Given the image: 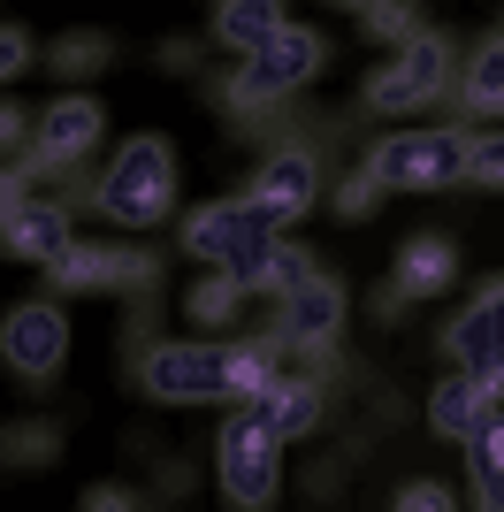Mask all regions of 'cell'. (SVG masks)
<instances>
[{"label": "cell", "mask_w": 504, "mask_h": 512, "mask_svg": "<svg viewBox=\"0 0 504 512\" xmlns=\"http://www.w3.org/2000/svg\"><path fill=\"white\" fill-rule=\"evenodd\" d=\"M321 69H329V39L306 31V23H283L268 46H252L245 62H237V77L222 85V107L252 130V123H268L275 100H291L298 85H314Z\"/></svg>", "instance_id": "1"}, {"label": "cell", "mask_w": 504, "mask_h": 512, "mask_svg": "<svg viewBox=\"0 0 504 512\" xmlns=\"http://www.w3.org/2000/svg\"><path fill=\"white\" fill-rule=\"evenodd\" d=\"M92 207H100V222H115V230H153V222H168V207H176V146H168L161 130H138V138L107 161V176L92 184Z\"/></svg>", "instance_id": "2"}, {"label": "cell", "mask_w": 504, "mask_h": 512, "mask_svg": "<svg viewBox=\"0 0 504 512\" xmlns=\"http://www.w3.org/2000/svg\"><path fill=\"white\" fill-rule=\"evenodd\" d=\"M275 237H283V222H275L252 192H237V199H214V207H191L184 230H176V245H184L191 260H207V268H230V276L252 291V276H260V260H268Z\"/></svg>", "instance_id": "3"}, {"label": "cell", "mask_w": 504, "mask_h": 512, "mask_svg": "<svg viewBox=\"0 0 504 512\" xmlns=\"http://www.w3.org/2000/svg\"><path fill=\"white\" fill-rule=\"evenodd\" d=\"M138 390L153 406H214L237 398V344L214 337H161L138 352Z\"/></svg>", "instance_id": "4"}, {"label": "cell", "mask_w": 504, "mask_h": 512, "mask_svg": "<svg viewBox=\"0 0 504 512\" xmlns=\"http://www.w3.org/2000/svg\"><path fill=\"white\" fill-rule=\"evenodd\" d=\"M466 153H474V130L459 123L390 130V138H375L367 169L382 176V192H451V184H466Z\"/></svg>", "instance_id": "5"}, {"label": "cell", "mask_w": 504, "mask_h": 512, "mask_svg": "<svg viewBox=\"0 0 504 512\" xmlns=\"http://www.w3.org/2000/svg\"><path fill=\"white\" fill-rule=\"evenodd\" d=\"M214 474H222L230 505H275V490H283V436L245 398H237L230 421L214 428Z\"/></svg>", "instance_id": "6"}, {"label": "cell", "mask_w": 504, "mask_h": 512, "mask_svg": "<svg viewBox=\"0 0 504 512\" xmlns=\"http://www.w3.org/2000/svg\"><path fill=\"white\" fill-rule=\"evenodd\" d=\"M451 92V39L443 31H413L405 46H390V69L367 77V107L375 115H413V107Z\"/></svg>", "instance_id": "7"}, {"label": "cell", "mask_w": 504, "mask_h": 512, "mask_svg": "<svg viewBox=\"0 0 504 512\" xmlns=\"http://www.w3.org/2000/svg\"><path fill=\"white\" fill-rule=\"evenodd\" d=\"M443 360L466 367L489 398H504V276H489L443 329Z\"/></svg>", "instance_id": "8"}, {"label": "cell", "mask_w": 504, "mask_h": 512, "mask_svg": "<svg viewBox=\"0 0 504 512\" xmlns=\"http://www.w3.org/2000/svg\"><path fill=\"white\" fill-rule=\"evenodd\" d=\"M107 130V107L92 100V92H69L54 107H39V123H31V138H39V153H31V176H77V161L92 146H100Z\"/></svg>", "instance_id": "9"}, {"label": "cell", "mask_w": 504, "mask_h": 512, "mask_svg": "<svg viewBox=\"0 0 504 512\" xmlns=\"http://www.w3.org/2000/svg\"><path fill=\"white\" fill-rule=\"evenodd\" d=\"M54 291H153V253L138 245H92V237H69L62 253L46 260Z\"/></svg>", "instance_id": "10"}, {"label": "cell", "mask_w": 504, "mask_h": 512, "mask_svg": "<svg viewBox=\"0 0 504 512\" xmlns=\"http://www.w3.org/2000/svg\"><path fill=\"white\" fill-rule=\"evenodd\" d=\"M0 360L16 367V375H31V383H46V375L69 360V314L54 299L16 306V314L0 321Z\"/></svg>", "instance_id": "11"}, {"label": "cell", "mask_w": 504, "mask_h": 512, "mask_svg": "<svg viewBox=\"0 0 504 512\" xmlns=\"http://www.w3.org/2000/svg\"><path fill=\"white\" fill-rule=\"evenodd\" d=\"M451 276H459V253H451V237L413 230V237L398 245V268H390V283H382L375 314H382V321H398L413 299H436V291H443Z\"/></svg>", "instance_id": "12"}, {"label": "cell", "mask_w": 504, "mask_h": 512, "mask_svg": "<svg viewBox=\"0 0 504 512\" xmlns=\"http://www.w3.org/2000/svg\"><path fill=\"white\" fill-rule=\"evenodd\" d=\"M321 184H329V176H321V153H314V146H298V138H291V146H275L268 161L252 169V184H245V192L260 199V207H268L275 222H283V230H291L298 214H306V207L321 199Z\"/></svg>", "instance_id": "13"}, {"label": "cell", "mask_w": 504, "mask_h": 512, "mask_svg": "<svg viewBox=\"0 0 504 512\" xmlns=\"http://www.w3.org/2000/svg\"><path fill=\"white\" fill-rule=\"evenodd\" d=\"M336 329H344V283L314 268L298 291L275 299V329L268 337L283 344V352H306V344H336Z\"/></svg>", "instance_id": "14"}, {"label": "cell", "mask_w": 504, "mask_h": 512, "mask_svg": "<svg viewBox=\"0 0 504 512\" xmlns=\"http://www.w3.org/2000/svg\"><path fill=\"white\" fill-rule=\"evenodd\" d=\"M245 406L260 413L283 444H298V436H314V428H321V375H306V367H298V375H283V367H275L268 383L245 398Z\"/></svg>", "instance_id": "15"}, {"label": "cell", "mask_w": 504, "mask_h": 512, "mask_svg": "<svg viewBox=\"0 0 504 512\" xmlns=\"http://www.w3.org/2000/svg\"><path fill=\"white\" fill-rule=\"evenodd\" d=\"M69 237H77V222H69V207H54V199H23V207L0 222V245L16 260H39V268L62 253Z\"/></svg>", "instance_id": "16"}, {"label": "cell", "mask_w": 504, "mask_h": 512, "mask_svg": "<svg viewBox=\"0 0 504 512\" xmlns=\"http://www.w3.org/2000/svg\"><path fill=\"white\" fill-rule=\"evenodd\" d=\"M489 406H497V398H489L466 367H451V375H436V390H428V428H436V436H451V444H466V436L482 428Z\"/></svg>", "instance_id": "17"}, {"label": "cell", "mask_w": 504, "mask_h": 512, "mask_svg": "<svg viewBox=\"0 0 504 512\" xmlns=\"http://www.w3.org/2000/svg\"><path fill=\"white\" fill-rule=\"evenodd\" d=\"M283 23H291L283 0H222V8H214V39L230 46V54H252V46H268Z\"/></svg>", "instance_id": "18"}, {"label": "cell", "mask_w": 504, "mask_h": 512, "mask_svg": "<svg viewBox=\"0 0 504 512\" xmlns=\"http://www.w3.org/2000/svg\"><path fill=\"white\" fill-rule=\"evenodd\" d=\"M245 299H252L245 283H237L230 268H214V276H199L184 291V314H191V329H230V321L245 314Z\"/></svg>", "instance_id": "19"}, {"label": "cell", "mask_w": 504, "mask_h": 512, "mask_svg": "<svg viewBox=\"0 0 504 512\" xmlns=\"http://www.w3.org/2000/svg\"><path fill=\"white\" fill-rule=\"evenodd\" d=\"M39 62L54 69L62 85H77V77H100V69L115 62V39H107V31H62V39L46 46Z\"/></svg>", "instance_id": "20"}, {"label": "cell", "mask_w": 504, "mask_h": 512, "mask_svg": "<svg viewBox=\"0 0 504 512\" xmlns=\"http://www.w3.org/2000/svg\"><path fill=\"white\" fill-rule=\"evenodd\" d=\"M466 115H504V39H489L474 62H466V85H459Z\"/></svg>", "instance_id": "21"}, {"label": "cell", "mask_w": 504, "mask_h": 512, "mask_svg": "<svg viewBox=\"0 0 504 512\" xmlns=\"http://www.w3.org/2000/svg\"><path fill=\"white\" fill-rule=\"evenodd\" d=\"M306 276H314V260L298 253L291 237H275V245H268V260H260V276H252V291H260V299H283V291H298Z\"/></svg>", "instance_id": "22"}, {"label": "cell", "mask_w": 504, "mask_h": 512, "mask_svg": "<svg viewBox=\"0 0 504 512\" xmlns=\"http://www.w3.org/2000/svg\"><path fill=\"white\" fill-rule=\"evenodd\" d=\"M359 31H367L375 46H405L413 31H428V23H420V8H413V0H375V8L359 16Z\"/></svg>", "instance_id": "23"}, {"label": "cell", "mask_w": 504, "mask_h": 512, "mask_svg": "<svg viewBox=\"0 0 504 512\" xmlns=\"http://www.w3.org/2000/svg\"><path fill=\"white\" fill-rule=\"evenodd\" d=\"M54 451H62V428L54 421H31V428H16V436H0V459H8V467H46Z\"/></svg>", "instance_id": "24"}, {"label": "cell", "mask_w": 504, "mask_h": 512, "mask_svg": "<svg viewBox=\"0 0 504 512\" xmlns=\"http://www.w3.org/2000/svg\"><path fill=\"white\" fill-rule=\"evenodd\" d=\"M375 207H382V176L367 169V161H359V169L344 176V184H336V214H344V222H367Z\"/></svg>", "instance_id": "25"}, {"label": "cell", "mask_w": 504, "mask_h": 512, "mask_svg": "<svg viewBox=\"0 0 504 512\" xmlns=\"http://www.w3.org/2000/svg\"><path fill=\"white\" fill-rule=\"evenodd\" d=\"M466 184H489V192H504V130H474V153H466Z\"/></svg>", "instance_id": "26"}, {"label": "cell", "mask_w": 504, "mask_h": 512, "mask_svg": "<svg viewBox=\"0 0 504 512\" xmlns=\"http://www.w3.org/2000/svg\"><path fill=\"white\" fill-rule=\"evenodd\" d=\"M31 62H39L31 31H23V23H0V85H16V77H23Z\"/></svg>", "instance_id": "27"}, {"label": "cell", "mask_w": 504, "mask_h": 512, "mask_svg": "<svg viewBox=\"0 0 504 512\" xmlns=\"http://www.w3.org/2000/svg\"><path fill=\"white\" fill-rule=\"evenodd\" d=\"M31 123H39V115H31V107H16L8 92H0V153H16L23 138H31Z\"/></svg>", "instance_id": "28"}, {"label": "cell", "mask_w": 504, "mask_h": 512, "mask_svg": "<svg viewBox=\"0 0 504 512\" xmlns=\"http://www.w3.org/2000/svg\"><path fill=\"white\" fill-rule=\"evenodd\" d=\"M398 512H451V490H443V482H405Z\"/></svg>", "instance_id": "29"}, {"label": "cell", "mask_w": 504, "mask_h": 512, "mask_svg": "<svg viewBox=\"0 0 504 512\" xmlns=\"http://www.w3.org/2000/svg\"><path fill=\"white\" fill-rule=\"evenodd\" d=\"M23 199H31V169H16V161H8V169H0V222H8Z\"/></svg>", "instance_id": "30"}, {"label": "cell", "mask_w": 504, "mask_h": 512, "mask_svg": "<svg viewBox=\"0 0 504 512\" xmlns=\"http://www.w3.org/2000/svg\"><path fill=\"white\" fill-rule=\"evenodd\" d=\"M84 505H92V512H123V505H130V490H115V482H100V490H84Z\"/></svg>", "instance_id": "31"}, {"label": "cell", "mask_w": 504, "mask_h": 512, "mask_svg": "<svg viewBox=\"0 0 504 512\" xmlns=\"http://www.w3.org/2000/svg\"><path fill=\"white\" fill-rule=\"evenodd\" d=\"M161 62H168V69H191V62H199V46H191V39H168Z\"/></svg>", "instance_id": "32"}, {"label": "cell", "mask_w": 504, "mask_h": 512, "mask_svg": "<svg viewBox=\"0 0 504 512\" xmlns=\"http://www.w3.org/2000/svg\"><path fill=\"white\" fill-rule=\"evenodd\" d=\"M336 8H352V16H367V8H375V0H336Z\"/></svg>", "instance_id": "33"}, {"label": "cell", "mask_w": 504, "mask_h": 512, "mask_svg": "<svg viewBox=\"0 0 504 512\" xmlns=\"http://www.w3.org/2000/svg\"><path fill=\"white\" fill-rule=\"evenodd\" d=\"M497 39H504V31H497Z\"/></svg>", "instance_id": "34"}]
</instances>
